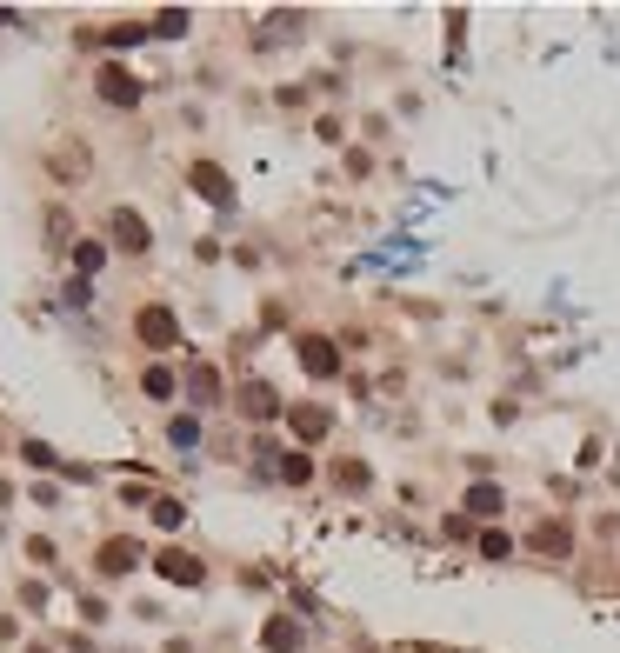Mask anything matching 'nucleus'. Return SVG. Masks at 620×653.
I'll return each instance as SVG.
<instances>
[{
	"instance_id": "423d86ee",
	"label": "nucleus",
	"mask_w": 620,
	"mask_h": 653,
	"mask_svg": "<svg viewBox=\"0 0 620 653\" xmlns=\"http://www.w3.org/2000/svg\"><path fill=\"white\" fill-rule=\"evenodd\" d=\"M533 547H541V554H560V547H567V527H554V520H547L541 534H533Z\"/></svg>"
},
{
	"instance_id": "7ed1b4c3",
	"label": "nucleus",
	"mask_w": 620,
	"mask_h": 653,
	"mask_svg": "<svg viewBox=\"0 0 620 653\" xmlns=\"http://www.w3.org/2000/svg\"><path fill=\"white\" fill-rule=\"evenodd\" d=\"M100 94H107V100H141L134 74H120V67H107V74H100Z\"/></svg>"
},
{
	"instance_id": "0eeeda50",
	"label": "nucleus",
	"mask_w": 620,
	"mask_h": 653,
	"mask_svg": "<svg viewBox=\"0 0 620 653\" xmlns=\"http://www.w3.org/2000/svg\"><path fill=\"white\" fill-rule=\"evenodd\" d=\"M194 180L207 187V200H227V180H220V174H214V167H194Z\"/></svg>"
},
{
	"instance_id": "39448f33",
	"label": "nucleus",
	"mask_w": 620,
	"mask_h": 653,
	"mask_svg": "<svg viewBox=\"0 0 620 653\" xmlns=\"http://www.w3.org/2000/svg\"><path fill=\"white\" fill-rule=\"evenodd\" d=\"M247 414H254V420H267V414H281V407H273V393H267V387H247Z\"/></svg>"
},
{
	"instance_id": "f03ea898",
	"label": "nucleus",
	"mask_w": 620,
	"mask_h": 653,
	"mask_svg": "<svg viewBox=\"0 0 620 653\" xmlns=\"http://www.w3.org/2000/svg\"><path fill=\"white\" fill-rule=\"evenodd\" d=\"M114 234L127 240V253H147V220H134V214H114Z\"/></svg>"
},
{
	"instance_id": "1a4fd4ad",
	"label": "nucleus",
	"mask_w": 620,
	"mask_h": 653,
	"mask_svg": "<svg viewBox=\"0 0 620 653\" xmlns=\"http://www.w3.org/2000/svg\"><path fill=\"white\" fill-rule=\"evenodd\" d=\"M294 427H301L307 440H320V434H327V414H294Z\"/></svg>"
},
{
	"instance_id": "20e7f679",
	"label": "nucleus",
	"mask_w": 620,
	"mask_h": 653,
	"mask_svg": "<svg viewBox=\"0 0 620 653\" xmlns=\"http://www.w3.org/2000/svg\"><path fill=\"white\" fill-rule=\"evenodd\" d=\"M161 574H167V580H200V560H187V554H167V560H161Z\"/></svg>"
},
{
	"instance_id": "6e6552de",
	"label": "nucleus",
	"mask_w": 620,
	"mask_h": 653,
	"mask_svg": "<svg viewBox=\"0 0 620 653\" xmlns=\"http://www.w3.org/2000/svg\"><path fill=\"white\" fill-rule=\"evenodd\" d=\"M141 334H147V340H174V320H167V314H147Z\"/></svg>"
},
{
	"instance_id": "f257e3e1",
	"label": "nucleus",
	"mask_w": 620,
	"mask_h": 653,
	"mask_svg": "<svg viewBox=\"0 0 620 653\" xmlns=\"http://www.w3.org/2000/svg\"><path fill=\"white\" fill-rule=\"evenodd\" d=\"M301 360H307V373H334V367H340L334 347H327L320 334H307V340H301Z\"/></svg>"
}]
</instances>
